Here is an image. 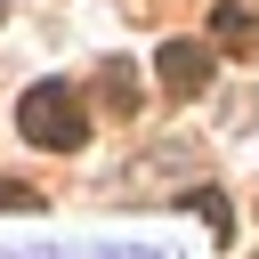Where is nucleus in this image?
<instances>
[{"label":"nucleus","instance_id":"f257e3e1","mask_svg":"<svg viewBox=\"0 0 259 259\" xmlns=\"http://www.w3.org/2000/svg\"><path fill=\"white\" fill-rule=\"evenodd\" d=\"M16 130H24L32 146H49V154H73V146L89 138V113H81V97H73L65 81H32V89L16 97Z\"/></svg>","mask_w":259,"mask_h":259},{"label":"nucleus","instance_id":"f03ea898","mask_svg":"<svg viewBox=\"0 0 259 259\" xmlns=\"http://www.w3.org/2000/svg\"><path fill=\"white\" fill-rule=\"evenodd\" d=\"M154 65H162V89L170 97H194V89H210V65L219 57H210V40H162Z\"/></svg>","mask_w":259,"mask_h":259},{"label":"nucleus","instance_id":"7ed1b4c3","mask_svg":"<svg viewBox=\"0 0 259 259\" xmlns=\"http://www.w3.org/2000/svg\"><path fill=\"white\" fill-rule=\"evenodd\" d=\"M210 40H219L227 57H251V65H259V8H235V0L210 8Z\"/></svg>","mask_w":259,"mask_h":259},{"label":"nucleus","instance_id":"20e7f679","mask_svg":"<svg viewBox=\"0 0 259 259\" xmlns=\"http://www.w3.org/2000/svg\"><path fill=\"white\" fill-rule=\"evenodd\" d=\"M97 97H105L113 113H138V105H146V89H138V81L121 73V65H105V81H97Z\"/></svg>","mask_w":259,"mask_h":259},{"label":"nucleus","instance_id":"39448f33","mask_svg":"<svg viewBox=\"0 0 259 259\" xmlns=\"http://www.w3.org/2000/svg\"><path fill=\"white\" fill-rule=\"evenodd\" d=\"M186 202H194V210H202V227H210V235H219V243H227V235H235V210H227V194H210V186H194V194H186Z\"/></svg>","mask_w":259,"mask_h":259},{"label":"nucleus","instance_id":"423d86ee","mask_svg":"<svg viewBox=\"0 0 259 259\" xmlns=\"http://www.w3.org/2000/svg\"><path fill=\"white\" fill-rule=\"evenodd\" d=\"M0 210H40V194H32L24 178H0Z\"/></svg>","mask_w":259,"mask_h":259}]
</instances>
